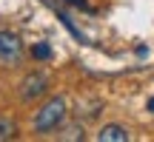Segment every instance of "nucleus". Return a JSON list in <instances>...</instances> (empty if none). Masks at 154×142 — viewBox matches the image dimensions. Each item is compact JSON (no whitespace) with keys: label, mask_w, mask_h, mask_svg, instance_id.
<instances>
[{"label":"nucleus","mask_w":154,"mask_h":142,"mask_svg":"<svg viewBox=\"0 0 154 142\" xmlns=\"http://www.w3.org/2000/svg\"><path fill=\"white\" fill-rule=\"evenodd\" d=\"M63 120H66V99L63 97H51L49 102L34 114V131L37 134H49V131H54L57 125H63Z\"/></svg>","instance_id":"nucleus-1"},{"label":"nucleus","mask_w":154,"mask_h":142,"mask_svg":"<svg viewBox=\"0 0 154 142\" xmlns=\"http://www.w3.org/2000/svg\"><path fill=\"white\" fill-rule=\"evenodd\" d=\"M23 54V43L14 31H0V60L3 63H17Z\"/></svg>","instance_id":"nucleus-2"},{"label":"nucleus","mask_w":154,"mask_h":142,"mask_svg":"<svg viewBox=\"0 0 154 142\" xmlns=\"http://www.w3.org/2000/svg\"><path fill=\"white\" fill-rule=\"evenodd\" d=\"M46 88H49V77L40 74V71H32V74H29L26 80L20 82V97L29 102V99H37L40 94L46 91Z\"/></svg>","instance_id":"nucleus-3"},{"label":"nucleus","mask_w":154,"mask_h":142,"mask_svg":"<svg viewBox=\"0 0 154 142\" xmlns=\"http://www.w3.org/2000/svg\"><path fill=\"white\" fill-rule=\"evenodd\" d=\"M97 139L100 142H128L131 137H128V131L123 125H106L103 131L97 134Z\"/></svg>","instance_id":"nucleus-4"},{"label":"nucleus","mask_w":154,"mask_h":142,"mask_svg":"<svg viewBox=\"0 0 154 142\" xmlns=\"http://www.w3.org/2000/svg\"><path fill=\"white\" fill-rule=\"evenodd\" d=\"M17 137V128L11 120H6V117H0V142H9Z\"/></svg>","instance_id":"nucleus-5"},{"label":"nucleus","mask_w":154,"mask_h":142,"mask_svg":"<svg viewBox=\"0 0 154 142\" xmlns=\"http://www.w3.org/2000/svg\"><path fill=\"white\" fill-rule=\"evenodd\" d=\"M83 134H86V131H83V125H80V122H74V125H66V128H63L60 137L69 139V142H77V139H83Z\"/></svg>","instance_id":"nucleus-6"},{"label":"nucleus","mask_w":154,"mask_h":142,"mask_svg":"<svg viewBox=\"0 0 154 142\" xmlns=\"http://www.w3.org/2000/svg\"><path fill=\"white\" fill-rule=\"evenodd\" d=\"M32 54L37 57V60H49V57H51V46H49V43H37V46L32 49Z\"/></svg>","instance_id":"nucleus-7"},{"label":"nucleus","mask_w":154,"mask_h":142,"mask_svg":"<svg viewBox=\"0 0 154 142\" xmlns=\"http://www.w3.org/2000/svg\"><path fill=\"white\" fill-rule=\"evenodd\" d=\"M149 111H151V114H154V97L149 99Z\"/></svg>","instance_id":"nucleus-8"}]
</instances>
